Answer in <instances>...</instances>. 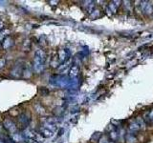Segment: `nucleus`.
Here are the masks:
<instances>
[{"instance_id": "nucleus-6", "label": "nucleus", "mask_w": 153, "mask_h": 143, "mask_svg": "<svg viewBox=\"0 0 153 143\" xmlns=\"http://www.w3.org/2000/svg\"><path fill=\"white\" fill-rule=\"evenodd\" d=\"M129 129H130L132 132H136L140 130V126L138 125L137 121H133L130 123V125H129Z\"/></svg>"}, {"instance_id": "nucleus-8", "label": "nucleus", "mask_w": 153, "mask_h": 143, "mask_svg": "<svg viewBox=\"0 0 153 143\" xmlns=\"http://www.w3.org/2000/svg\"><path fill=\"white\" fill-rule=\"evenodd\" d=\"M137 123H138V125L140 126V129H142V130H145L146 129V122L145 120L142 118V117H137Z\"/></svg>"}, {"instance_id": "nucleus-1", "label": "nucleus", "mask_w": 153, "mask_h": 143, "mask_svg": "<svg viewBox=\"0 0 153 143\" xmlns=\"http://www.w3.org/2000/svg\"><path fill=\"white\" fill-rule=\"evenodd\" d=\"M44 60H45V55L43 54V52L38 51L36 54L35 57V69L36 71H41L44 66Z\"/></svg>"}, {"instance_id": "nucleus-9", "label": "nucleus", "mask_w": 153, "mask_h": 143, "mask_svg": "<svg viewBox=\"0 0 153 143\" xmlns=\"http://www.w3.org/2000/svg\"><path fill=\"white\" fill-rule=\"evenodd\" d=\"M99 143H112V140H110L106 136H102L100 137Z\"/></svg>"}, {"instance_id": "nucleus-2", "label": "nucleus", "mask_w": 153, "mask_h": 143, "mask_svg": "<svg viewBox=\"0 0 153 143\" xmlns=\"http://www.w3.org/2000/svg\"><path fill=\"white\" fill-rule=\"evenodd\" d=\"M120 3H121V1H112L111 4H109V6L107 8V12H109L108 13L111 14V13H116L118 10V7L120 6Z\"/></svg>"}, {"instance_id": "nucleus-5", "label": "nucleus", "mask_w": 153, "mask_h": 143, "mask_svg": "<svg viewBox=\"0 0 153 143\" xmlns=\"http://www.w3.org/2000/svg\"><path fill=\"white\" fill-rule=\"evenodd\" d=\"M79 67L76 65H74L73 67H71V69L69 71V75L71 76V77H76V75L79 74Z\"/></svg>"}, {"instance_id": "nucleus-11", "label": "nucleus", "mask_w": 153, "mask_h": 143, "mask_svg": "<svg viewBox=\"0 0 153 143\" xmlns=\"http://www.w3.org/2000/svg\"><path fill=\"white\" fill-rule=\"evenodd\" d=\"M112 143H114V142H113V141H112Z\"/></svg>"}, {"instance_id": "nucleus-3", "label": "nucleus", "mask_w": 153, "mask_h": 143, "mask_svg": "<svg viewBox=\"0 0 153 143\" xmlns=\"http://www.w3.org/2000/svg\"><path fill=\"white\" fill-rule=\"evenodd\" d=\"M143 4H142V10L143 12H146V14H151L153 12V8H152V5L149 2H143Z\"/></svg>"}, {"instance_id": "nucleus-4", "label": "nucleus", "mask_w": 153, "mask_h": 143, "mask_svg": "<svg viewBox=\"0 0 153 143\" xmlns=\"http://www.w3.org/2000/svg\"><path fill=\"white\" fill-rule=\"evenodd\" d=\"M126 143H137V137L134 136V133H126Z\"/></svg>"}, {"instance_id": "nucleus-7", "label": "nucleus", "mask_w": 153, "mask_h": 143, "mask_svg": "<svg viewBox=\"0 0 153 143\" xmlns=\"http://www.w3.org/2000/svg\"><path fill=\"white\" fill-rule=\"evenodd\" d=\"M41 135L42 136H46V137H51L52 136H53V132L50 130V129H48V128H46V129H43V130H41Z\"/></svg>"}, {"instance_id": "nucleus-10", "label": "nucleus", "mask_w": 153, "mask_h": 143, "mask_svg": "<svg viewBox=\"0 0 153 143\" xmlns=\"http://www.w3.org/2000/svg\"><path fill=\"white\" fill-rule=\"evenodd\" d=\"M147 117H148V119L153 123V109L151 110V111L148 113V114H147Z\"/></svg>"}]
</instances>
